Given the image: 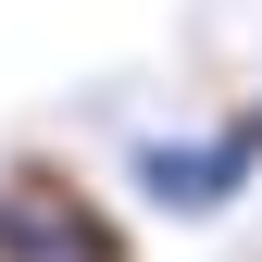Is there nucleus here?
I'll return each mask as SVG.
<instances>
[{"instance_id": "f257e3e1", "label": "nucleus", "mask_w": 262, "mask_h": 262, "mask_svg": "<svg viewBox=\"0 0 262 262\" xmlns=\"http://www.w3.org/2000/svg\"><path fill=\"white\" fill-rule=\"evenodd\" d=\"M0 262H138V250H125V212L75 162L25 150L13 175H0Z\"/></svg>"}, {"instance_id": "f03ea898", "label": "nucleus", "mask_w": 262, "mask_h": 262, "mask_svg": "<svg viewBox=\"0 0 262 262\" xmlns=\"http://www.w3.org/2000/svg\"><path fill=\"white\" fill-rule=\"evenodd\" d=\"M138 187L175 200V212H212V200L250 187V150L237 138H138Z\"/></svg>"}]
</instances>
